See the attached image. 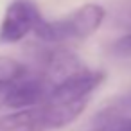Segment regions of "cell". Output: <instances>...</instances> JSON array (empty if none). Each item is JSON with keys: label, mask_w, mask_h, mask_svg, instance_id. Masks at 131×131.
Wrapping results in <instances>:
<instances>
[{"label": "cell", "mask_w": 131, "mask_h": 131, "mask_svg": "<svg viewBox=\"0 0 131 131\" xmlns=\"http://www.w3.org/2000/svg\"><path fill=\"white\" fill-rule=\"evenodd\" d=\"M88 106L86 101L77 102H43L34 108L16 110L0 115V131H56L72 124Z\"/></svg>", "instance_id": "cell-1"}, {"label": "cell", "mask_w": 131, "mask_h": 131, "mask_svg": "<svg viewBox=\"0 0 131 131\" xmlns=\"http://www.w3.org/2000/svg\"><path fill=\"white\" fill-rule=\"evenodd\" d=\"M106 11L99 4H84L59 20H41L34 29V36L41 43L65 45L68 41H83L102 25Z\"/></svg>", "instance_id": "cell-2"}, {"label": "cell", "mask_w": 131, "mask_h": 131, "mask_svg": "<svg viewBox=\"0 0 131 131\" xmlns=\"http://www.w3.org/2000/svg\"><path fill=\"white\" fill-rule=\"evenodd\" d=\"M50 90H52L50 81L29 68V72L22 79H18L16 83L9 84L6 90L0 92V108H9L16 111L40 106L47 102Z\"/></svg>", "instance_id": "cell-3"}, {"label": "cell", "mask_w": 131, "mask_h": 131, "mask_svg": "<svg viewBox=\"0 0 131 131\" xmlns=\"http://www.w3.org/2000/svg\"><path fill=\"white\" fill-rule=\"evenodd\" d=\"M43 20L32 0H13L6 7L0 24V43H18L25 40Z\"/></svg>", "instance_id": "cell-4"}, {"label": "cell", "mask_w": 131, "mask_h": 131, "mask_svg": "<svg viewBox=\"0 0 131 131\" xmlns=\"http://www.w3.org/2000/svg\"><path fill=\"white\" fill-rule=\"evenodd\" d=\"M106 79V74L102 70H92V68H79L72 75L65 77L61 83L52 86L50 95L47 101L50 102H77L86 101L88 95L101 86V83Z\"/></svg>", "instance_id": "cell-5"}, {"label": "cell", "mask_w": 131, "mask_h": 131, "mask_svg": "<svg viewBox=\"0 0 131 131\" xmlns=\"http://www.w3.org/2000/svg\"><path fill=\"white\" fill-rule=\"evenodd\" d=\"M93 131H131V115L104 110L95 117Z\"/></svg>", "instance_id": "cell-6"}, {"label": "cell", "mask_w": 131, "mask_h": 131, "mask_svg": "<svg viewBox=\"0 0 131 131\" xmlns=\"http://www.w3.org/2000/svg\"><path fill=\"white\" fill-rule=\"evenodd\" d=\"M29 72V67L15 58L0 56V92L6 90L9 84L16 83Z\"/></svg>", "instance_id": "cell-7"}, {"label": "cell", "mask_w": 131, "mask_h": 131, "mask_svg": "<svg viewBox=\"0 0 131 131\" xmlns=\"http://www.w3.org/2000/svg\"><path fill=\"white\" fill-rule=\"evenodd\" d=\"M111 20H113V25L131 31V0H124L115 7Z\"/></svg>", "instance_id": "cell-8"}, {"label": "cell", "mask_w": 131, "mask_h": 131, "mask_svg": "<svg viewBox=\"0 0 131 131\" xmlns=\"http://www.w3.org/2000/svg\"><path fill=\"white\" fill-rule=\"evenodd\" d=\"M108 50L117 58H129L131 56V32H127V34L120 36L118 40H115L110 45Z\"/></svg>", "instance_id": "cell-9"}, {"label": "cell", "mask_w": 131, "mask_h": 131, "mask_svg": "<svg viewBox=\"0 0 131 131\" xmlns=\"http://www.w3.org/2000/svg\"><path fill=\"white\" fill-rule=\"evenodd\" d=\"M106 110L115 111V113H124V115H131V88L127 92H124L122 95H118Z\"/></svg>", "instance_id": "cell-10"}]
</instances>
